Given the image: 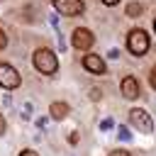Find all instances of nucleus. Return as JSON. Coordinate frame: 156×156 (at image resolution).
<instances>
[{"label":"nucleus","instance_id":"obj_4","mask_svg":"<svg viewBox=\"0 0 156 156\" xmlns=\"http://www.w3.org/2000/svg\"><path fill=\"white\" fill-rule=\"evenodd\" d=\"M93 41H95V37H93V32L85 29V27H78V29L71 32V46L78 49V51H88V49L93 46Z\"/></svg>","mask_w":156,"mask_h":156},{"label":"nucleus","instance_id":"obj_13","mask_svg":"<svg viewBox=\"0 0 156 156\" xmlns=\"http://www.w3.org/2000/svg\"><path fill=\"white\" fill-rule=\"evenodd\" d=\"M149 83H151V88L156 90V66L151 68V73H149Z\"/></svg>","mask_w":156,"mask_h":156},{"label":"nucleus","instance_id":"obj_23","mask_svg":"<svg viewBox=\"0 0 156 156\" xmlns=\"http://www.w3.org/2000/svg\"><path fill=\"white\" fill-rule=\"evenodd\" d=\"M154 32H156V20H154Z\"/></svg>","mask_w":156,"mask_h":156},{"label":"nucleus","instance_id":"obj_1","mask_svg":"<svg viewBox=\"0 0 156 156\" xmlns=\"http://www.w3.org/2000/svg\"><path fill=\"white\" fill-rule=\"evenodd\" d=\"M32 61H34V68H37L39 73H44V76H54L56 68H58V58H56V54H54L51 49H46V46L37 49L34 56H32Z\"/></svg>","mask_w":156,"mask_h":156},{"label":"nucleus","instance_id":"obj_2","mask_svg":"<svg viewBox=\"0 0 156 156\" xmlns=\"http://www.w3.org/2000/svg\"><path fill=\"white\" fill-rule=\"evenodd\" d=\"M149 46H151V41H149V34H146L144 29H132V32H129V37H127V49H129V54L144 56V54L149 51Z\"/></svg>","mask_w":156,"mask_h":156},{"label":"nucleus","instance_id":"obj_8","mask_svg":"<svg viewBox=\"0 0 156 156\" xmlns=\"http://www.w3.org/2000/svg\"><path fill=\"white\" fill-rule=\"evenodd\" d=\"M122 95H124L127 100H136V98H139V83H136L134 76L122 78Z\"/></svg>","mask_w":156,"mask_h":156},{"label":"nucleus","instance_id":"obj_7","mask_svg":"<svg viewBox=\"0 0 156 156\" xmlns=\"http://www.w3.org/2000/svg\"><path fill=\"white\" fill-rule=\"evenodd\" d=\"M83 68L90 71V73H95V76H102L105 73V61L98 54H85L83 56Z\"/></svg>","mask_w":156,"mask_h":156},{"label":"nucleus","instance_id":"obj_16","mask_svg":"<svg viewBox=\"0 0 156 156\" xmlns=\"http://www.w3.org/2000/svg\"><path fill=\"white\" fill-rule=\"evenodd\" d=\"M90 98H93V100H100V88H93V90H90Z\"/></svg>","mask_w":156,"mask_h":156},{"label":"nucleus","instance_id":"obj_6","mask_svg":"<svg viewBox=\"0 0 156 156\" xmlns=\"http://www.w3.org/2000/svg\"><path fill=\"white\" fill-rule=\"evenodd\" d=\"M20 83H22V78H20L17 68H12L10 63H0V88H5V90H15Z\"/></svg>","mask_w":156,"mask_h":156},{"label":"nucleus","instance_id":"obj_17","mask_svg":"<svg viewBox=\"0 0 156 156\" xmlns=\"http://www.w3.org/2000/svg\"><path fill=\"white\" fill-rule=\"evenodd\" d=\"M20 156H39V154L32 151V149H24V151H20Z\"/></svg>","mask_w":156,"mask_h":156},{"label":"nucleus","instance_id":"obj_20","mask_svg":"<svg viewBox=\"0 0 156 156\" xmlns=\"http://www.w3.org/2000/svg\"><path fill=\"white\" fill-rule=\"evenodd\" d=\"M44 124H46V117H39V119H37V127H39V129H41V127H44Z\"/></svg>","mask_w":156,"mask_h":156},{"label":"nucleus","instance_id":"obj_15","mask_svg":"<svg viewBox=\"0 0 156 156\" xmlns=\"http://www.w3.org/2000/svg\"><path fill=\"white\" fill-rule=\"evenodd\" d=\"M107 156H129V151H122V149H115V151H110Z\"/></svg>","mask_w":156,"mask_h":156},{"label":"nucleus","instance_id":"obj_9","mask_svg":"<svg viewBox=\"0 0 156 156\" xmlns=\"http://www.w3.org/2000/svg\"><path fill=\"white\" fill-rule=\"evenodd\" d=\"M68 112H71V107H68L66 102H51V105H49V117H51V119H63Z\"/></svg>","mask_w":156,"mask_h":156},{"label":"nucleus","instance_id":"obj_3","mask_svg":"<svg viewBox=\"0 0 156 156\" xmlns=\"http://www.w3.org/2000/svg\"><path fill=\"white\" fill-rule=\"evenodd\" d=\"M129 124H132L136 132H144V134H151V132H154V119H151L149 112L141 110V107L129 110Z\"/></svg>","mask_w":156,"mask_h":156},{"label":"nucleus","instance_id":"obj_21","mask_svg":"<svg viewBox=\"0 0 156 156\" xmlns=\"http://www.w3.org/2000/svg\"><path fill=\"white\" fill-rule=\"evenodd\" d=\"M5 134V119H2V115H0V136Z\"/></svg>","mask_w":156,"mask_h":156},{"label":"nucleus","instance_id":"obj_18","mask_svg":"<svg viewBox=\"0 0 156 156\" xmlns=\"http://www.w3.org/2000/svg\"><path fill=\"white\" fill-rule=\"evenodd\" d=\"M49 22H51V27H58V17H56V15H51V17H49Z\"/></svg>","mask_w":156,"mask_h":156},{"label":"nucleus","instance_id":"obj_5","mask_svg":"<svg viewBox=\"0 0 156 156\" xmlns=\"http://www.w3.org/2000/svg\"><path fill=\"white\" fill-rule=\"evenodd\" d=\"M54 7H56V12L63 15V17H78V15H83V10H85L83 0H54Z\"/></svg>","mask_w":156,"mask_h":156},{"label":"nucleus","instance_id":"obj_19","mask_svg":"<svg viewBox=\"0 0 156 156\" xmlns=\"http://www.w3.org/2000/svg\"><path fill=\"white\" fill-rule=\"evenodd\" d=\"M68 144H78V134H68Z\"/></svg>","mask_w":156,"mask_h":156},{"label":"nucleus","instance_id":"obj_12","mask_svg":"<svg viewBox=\"0 0 156 156\" xmlns=\"http://www.w3.org/2000/svg\"><path fill=\"white\" fill-rule=\"evenodd\" d=\"M112 127H115V119H112V117H107V119L100 122V129H102V132H110Z\"/></svg>","mask_w":156,"mask_h":156},{"label":"nucleus","instance_id":"obj_11","mask_svg":"<svg viewBox=\"0 0 156 156\" xmlns=\"http://www.w3.org/2000/svg\"><path fill=\"white\" fill-rule=\"evenodd\" d=\"M117 132H119V134H117V136H119V141H129V139H132V132H129V127H119Z\"/></svg>","mask_w":156,"mask_h":156},{"label":"nucleus","instance_id":"obj_10","mask_svg":"<svg viewBox=\"0 0 156 156\" xmlns=\"http://www.w3.org/2000/svg\"><path fill=\"white\" fill-rule=\"evenodd\" d=\"M141 10H144V7H141V2H129L124 12H127L129 17H139V15H141Z\"/></svg>","mask_w":156,"mask_h":156},{"label":"nucleus","instance_id":"obj_22","mask_svg":"<svg viewBox=\"0 0 156 156\" xmlns=\"http://www.w3.org/2000/svg\"><path fill=\"white\" fill-rule=\"evenodd\" d=\"M102 2H105V5H110V7H112V5H117V2H119V0H102Z\"/></svg>","mask_w":156,"mask_h":156},{"label":"nucleus","instance_id":"obj_14","mask_svg":"<svg viewBox=\"0 0 156 156\" xmlns=\"http://www.w3.org/2000/svg\"><path fill=\"white\" fill-rule=\"evenodd\" d=\"M5 46H7V37H5V32L0 29V51H2Z\"/></svg>","mask_w":156,"mask_h":156}]
</instances>
